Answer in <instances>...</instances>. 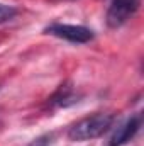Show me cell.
Instances as JSON below:
<instances>
[{"instance_id": "obj_3", "label": "cell", "mask_w": 144, "mask_h": 146, "mask_svg": "<svg viewBox=\"0 0 144 146\" xmlns=\"http://www.w3.org/2000/svg\"><path fill=\"white\" fill-rule=\"evenodd\" d=\"M139 9V0H112L107 10V26L117 29L124 26Z\"/></svg>"}, {"instance_id": "obj_2", "label": "cell", "mask_w": 144, "mask_h": 146, "mask_svg": "<svg viewBox=\"0 0 144 146\" xmlns=\"http://www.w3.org/2000/svg\"><path fill=\"white\" fill-rule=\"evenodd\" d=\"M44 33L70 42H76V44H85L93 39L92 29L83 26H71V24H51L44 29Z\"/></svg>"}, {"instance_id": "obj_1", "label": "cell", "mask_w": 144, "mask_h": 146, "mask_svg": "<svg viewBox=\"0 0 144 146\" xmlns=\"http://www.w3.org/2000/svg\"><path fill=\"white\" fill-rule=\"evenodd\" d=\"M114 121H115L114 114H104V112L83 117L68 129V138L71 141H88L100 138L112 127Z\"/></svg>"}, {"instance_id": "obj_5", "label": "cell", "mask_w": 144, "mask_h": 146, "mask_svg": "<svg viewBox=\"0 0 144 146\" xmlns=\"http://www.w3.org/2000/svg\"><path fill=\"white\" fill-rule=\"evenodd\" d=\"M78 99H80V94L71 85H61L58 92L49 99V106L51 107H68V106L76 104Z\"/></svg>"}, {"instance_id": "obj_6", "label": "cell", "mask_w": 144, "mask_h": 146, "mask_svg": "<svg viewBox=\"0 0 144 146\" xmlns=\"http://www.w3.org/2000/svg\"><path fill=\"white\" fill-rule=\"evenodd\" d=\"M17 14H19V10H17L15 7H12V5H5V3H0V24L12 21Z\"/></svg>"}, {"instance_id": "obj_4", "label": "cell", "mask_w": 144, "mask_h": 146, "mask_svg": "<svg viewBox=\"0 0 144 146\" xmlns=\"http://www.w3.org/2000/svg\"><path fill=\"white\" fill-rule=\"evenodd\" d=\"M141 124H143V117L141 114L137 115H132L131 119H127L124 124H120L115 133L112 134L110 141H108V146H124L126 143H129L141 129Z\"/></svg>"}, {"instance_id": "obj_7", "label": "cell", "mask_w": 144, "mask_h": 146, "mask_svg": "<svg viewBox=\"0 0 144 146\" xmlns=\"http://www.w3.org/2000/svg\"><path fill=\"white\" fill-rule=\"evenodd\" d=\"M51 139H53V134H44V136L34 139L29 146H49L51 145Z\"/></svg>"}]
</instances>
